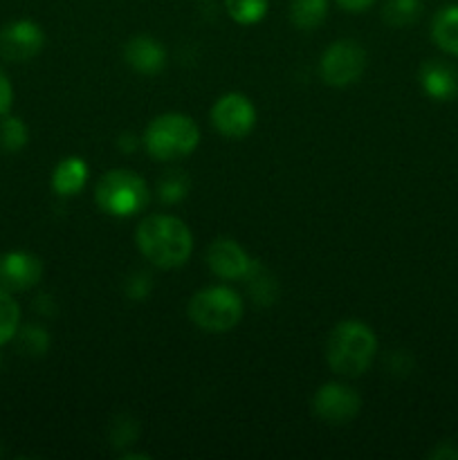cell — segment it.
<instances>
[{"mask_svg":"<svg viewBox=\"0 0 458 460\" xmlns=\"http://www.w3.org/2000/svg\"><path fill=\"white\" fill-rule=\"evenodd\" d=\"M229 16L241 25H254L268 13V0H225Z\"/></svg>","mask_w":458,"mask_h":460,"instance_id":"obj_18","label":"cell"},{"mask_svg":"<svg viewBox=\"0 0 458 460\" xmlns=\"http://www.w3.org/2000/svg\"><path fill=\"white\" fill-rule=\"evenodd\" d=\"M88 180V164L81 157H67L54 169L52 189L58 196H76Z\"/></svg>","mask_w":458,"mask_h":460,"instance_id":"obj_14","label":"cell"},{"mask_svg":"<svg viewBox=\"0 0 458 460\" xmlns=\"http://www.w3.org/2000/svg\"><path fill=\"white\" fill-rule=\"evenodd\" d=\"M373 3H375V0H337V4H339L341 9H346V12H364V9L371 7Z\"/></svg>","mask_w":458,"mask_h":460,"instance_id":"obj_23","label":"cell"},{"mask_svg":"<svg viewBox=\"0 0 458 460\" xmlns=\"http://www.w3.org/2000/svg\"><path fill=\"white\" fill-rule=\"evenodd\" d=\"M375 332L362 322H341L332 328L328 337V364L335 373L346 377H357L371 367L375 358Z\"/></svg>","mask_w":458,"mask_h":460,"instance_id":"obj_2","label":"cell"},{"mask_svg":"<svg viewBox=\"0 0 458 460\" xmlns=\"http://www.w3.org/2000/svg\"><path fill=\"white\" fill-rule=\"evenodd\" d=\"M422 0H386L382 16L391 27H407L420 18Z\"/></svg>","mask_w":458,"mask_h":460,"instance_id":"obj_17","label":"cell"},{"mask_svg":"<svg viewBox=\"0 0 458 460\" xmlns=\"http://www.w3.org/2000/svg\"><path fill=\"white\" fill-rule=\"evenodd\" d=\"M362 400L350 386L326 385L314 394L313 409L328 425H344L357 416Z\"/></svg>","mask_w":458,"mask_h":460,"instance_id":"obj_8","label":"cell"},{"mask_svg":"<svg viewBox=\"0 0 458 460\" xmlns=\"http://www.w3.org/2000/svg\"><path fill=\"white\" fill-rule=\"evenodd\" d=\"M431 39L443 52L458 57V4L443 7L431 22Z\"/></svg>","mask_w":458,"mask_h":460,"instance_id":"obj_15","label":"cell"},{"mask_svg":"<svg viewBox=\"0 0 458 460\" xmlns=\"http://www.w3.org/2000/svg\"><path fill=\"white\" fill-rule=\"evenodd\" d=\"M27 144V126L18 117H4L0 121V148L21 151Z\"/></svg>","mask_w":458,"mask_h":460,"instance_id":"obj_20","label":"cell"},{"mask_svg":"<svg viewBox=\"0 0 458 460\" xmlns=\"http://www.w3.org/2000/svg\"><path fill=\"white\" fill-rule=\"evenodd\" d=\"M139 252L162 270L180 268L191 254L193 238L187 225L175 216H148L135 232Z\"/></svg>","mask_w":458,"mask_h":460,"instance_id":"obj_1","label":"cell"},{"mask_svg":"<svg viewBox=\"0 0 458 460\" xmlns=\"http://www.w3.org/2000/svg\"><path fill=\"white\" fill-rule=\"evenodd\" d=\"M366 54L355 40H337L323 52L319 70L321 79L332 88H346L362 76Z\"/></svg>","mask_w":458,"mask_h":460,"instance_id":"obj_6","label":"cell"},{"mask_svg":"<svg viewBox=\"0 0 458 460\" xmlns=\"http://www.w3.org/2000/svg\"><path fill=\"white\" fill-rule=\"evenodd\" d=\"M184 191H187V180H184L180 173H171L169 178L162 180V191H160L162 200L175 202L184 196Z\"/></svg>","mask_w":458,"mask_h":460,"instance_id":"obj_21","label":"cell"},{"mask_svg":"<svg viewBox=\"0 0 458 460\" xmlns=\"http://www.w3.org/2000/svg\"><path fill=\"white\" fill-rule=\"evenodd\" d=\"M242 317V299L225 286L207 288L189 301V319L211 332L232 331Z\"/></svg>","mask_w":458,"mask_h":460,"instance_id":"obj_5","label":"cell"},{"mask_svg":"<svg viewBox=\"0 0 458 460\" xmlns=\"http://www.w3.org/2000/svg\"><path fill=\"white\" fill-rule=\"evenodd\" d=\"M420 85L436 102H452L458 97V70L445 61L422 63Z\"/></svg>","mask_w":458,"mask_h":460,"instance_id":"obj_12","label":"cell"},{"mask_svg":"<svg viewBox=\"0 0 458 460\" xmlns=\"http://www.w3.org/2000/svg\"><path fill=\"white\" fill-rule=\"evenodd\" d=\"M12 102H13L12 84H9L7 75H4V72L0 70V117L7 115L9 108H12Z\"/></svg>","mask_w":458,"mask_h":460,"instance_id":"obj_22","label":"cell"},{"mask_svg":"<svg viewBox=\"0 0 458 460\" xmlns=\"http://www.w3.org/2000/svg\"><path fill=\"white\" fill-rule=\"evenodd\" d=\"M43 277V263L30 252H7L0 256V288L22 292L34 288Z\"/></svg>","mask_w":458,"mask_h":460,"instance_id":"obj_10","label":"cell"},{"mask_svg":"<svg viewBox=\"0 0 458 460\" xmlns=\"http://www.w3.org/2000/svg\"><path fill=\"white\" fill-rule=\"evenodd\" d=\"M328 16V0H292L290 18L299 30H314Z\"/></svg>","mask_w":458,"mask_h":460,"instance_id":"obj_16","label":"cell"},{"mask_svg":"<svg viewBox=\"0 0 458 460\" xmlns=\"http://www.w3.org/2000/svg\"><path fill=\"white\" fill-rule=\"evenodd\" d=\"M207 265L220 279H245L251 272L250 256L236 241H229V238H218L207 250Z\"/></svg>","mask_w":458,"mask_h":460,"instance_id":"obj_11","label":"cell"},{"mask_svg":"<svg viewBox=\"0 0 458 460\" xmlns=\"http://www.w3.org/2000/svg\"><path fill=\"white\" fill-rule=\"evenodd\" d=\"M200 142L196 121L180 112H166L153 119L144 133V146L148 155L160 162L178 160L189 155Z\"/></svg>","mask_w":458,"mask_h":460,"instance_id":"obj_3","label":"cell"},{"mask_svg":"<svg viewBox=\"0 0 458 460\" xmlns=\"http://www.w3.org/2000/svg\"><path fill=\"white\" fill-rule=\"evenodd\" d=\"M431 458H458V452H456V449H452V447L445 449V445H443V447L436 449V452L431 454Z\"/></svg>","mask_w":458,"mask_h":460,"instance_id":"obj_24","label":"cell"},{"mask_svg":"<svg viewBox=\"0 0 458 460\" xmlns=\"http://www.w3.org/2000/svg\"><path fill=\"white\" fill-rule=\"evenodd\" d=\"M124 58L139 75H157L166 66V49L151 36H135L126 43Z\"/></svg>","mask_w":458,"mask_h":460,"instance_id":"obj_13","label":"cell"},{"mask_svg":"<svg viewBox=\"0 0 458 460\" xmlns=\"http://www.w3.org/2000/svg\"><path fill=\"white\" fill-rule=\"evenodd\" d=\"M43 30L34 21L9 22L0 30V57L7 61H30L43 49Z\"/></svg>","mask_w":458,"mask_h":460,"instance_id":"obj_9","label":"cell"},{"mask_svg":"<svg viewBox=\"0 0 458 460\" xmlns=\"http://www.w3.org/2000/svg\"><path fill=\"white\" fill-rule=\"evenodd\" d=\"M18 322H21V310L18 304L12 299L7 290L0 288V346L7 344L18 331Z\"/></svg>","mask_w":458,"mask_h":460,"instance_id":"obj_19","label":"cell"},{"mask_svg":"<svg viewBox=\"0 0 458 460\" xmlns=\"http://www.w3.org/2000/svg\"><path fill=\"white\" fill-rule=\"evenodd\" d=\"M211 121L216 130L225 137L241 139L251 133L256 124V111L247 97L238 93H229L220 97L211 108Z\"/></svg>","mask_w":458,"mask_h":460,"instance_id":"obj_7","label":"cell"},{"mask_svg":"<svg viewBox=\"0 0 458 460\" xmlns=\"http://www.w3.org/2000/svg\"><path fill=\"white\" fill-rule=\"evenodd\" d=\"M99 209L108 216H133L142 211L148 202V187L133 171L115 169L108 171L94 191Z\"/></svg>","mask_w":458,"mask_h":460,"instance_id":"obj_4","label":"cell"}]
</instances>
